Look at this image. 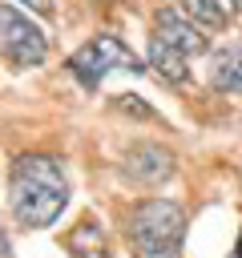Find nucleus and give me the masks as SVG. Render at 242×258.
I'll list each match as a JSON object with an SVG mask.
<instances>
[{
    "instance_id": "16",
    "label": "nucleus",
    "mask_w": 242,
    "mask_h": 258,
    "mask_svg": "<svg viewBox=\"0 0 242 258\" xmlns=\"http://www.w3.org/2000/svg\"><path fill=\"white\" fill-rule=\"evenodd\" d=\"M238 4H242V0H238Z\"/></svg>"
},
{
    "instance_id": "8",
    "label": "nucleus",
    "mask_w": 242,
    "mask_h": 258,
    "mask_svg": "<svg viewBox=\"0 0 242 258\" xmlns=\"http://www.w3.org/2000/svg\"><path fill=\"white\" fill-rule=\"evenodd\" d=\"M177 8H182L198 28H226V24L242 12L238 0H182Z\"/></svg>"
},
{
    "instance_id": "7",
    "label": "nucleus",
    "mask_w": 242,
    "mask_h": 258,
    "mask_svg": "<svg viewBox=\"0 0 242 258\" xmlns=\"http://www.w3.org/2000/svg\"><path fill=\"white\" fill-rule=\"evenodd\" d=\"M145 60H149V69H153L161 81H169V85H186V81H190V64H186L190 56H182V52H177L173 44H165L157 32H153V40H149V56H145Z\"/></svg>"
},
{
    "instance_id": "2",
    "label": "nucleus",
    "mask_w": 242,
    "mask_h": 258,
    "mask_svg": "<svg viewBox=\"0 0 242 258\" xmlns=\"http://www.w3.org/2000/svg\"><path fill=\"white\" fill-rule=\"evenodd\" d=\"M125 234H129L137 258H182L186 210L169 198H145V202L129 206Z\"/></svg>"
},
{
    "instance_id": "11",
    "label": "nucleus",
    "mask_w": 242,
    "mask_h": 258,
    "mask_svg": "<svg viewBox=\"0 0 242 258\" xmlns=\"http://www.w3.org/2000/svg\"><path fill=\"white\" fill-rule=\"evenodd\" d=\"M121 113H133V117H153V109L145 105V101H137V97H129V93H121L117 101H113Z\"/></svg>"
},
{
    "instance_id": "15",
    "label": "nucleus",
    "mask_w": 242,
    "mask_h": 258,
    "mask_svg": "<svg viewBox=\"0 0 242 258\" xmlns=\"http://www.w3.org/2000/svg\"><path fill=\"white\" fill-rule=\"evenodd\" d=\"M238 258H242V242H238Z\"/></svg>"
},
{
    "instance_id": "9",
    "label": "nucleus",
    "mask_w": 242,
    "mask_h": 258,
    "mask_svg": "<svg viewBox=\"0 0 242 258\" xmlns=\"http://www.w3.org/2000/svg\"><path fill=\"white\" fill-rule=\"evenodd\" d=\"M210 85L218 93H242V48H218L210 64Z\"/></svg>"
},
{
    "instance_id": "3",
    "label": "nucleus",
    "mask_w": 242,
    "mask_h": 258,
    "mask_svg": "<svg viewBox=\"0 0 242 258\" xmlns=\"http://www.w3.org/2000/svg\"><path fill=\"white\" fill-rule=\"evenodd\" d=\"M113 69H129V73H141V69H145V64L133 56V48L121 44L113 32H101V36L85 40V44L69 56V73H73L85 89H97Z\"/></svg>"
},
{
    "instance_id": "13",
    "label": "nucleus",
    "mask_w": 242,
    "mask_h": 258,
    "mask_svg": "<svg viewBox=\"0 0 242 258\" xmlns=\"http://www.w3.org/2000/svg\"><path fill=\"white\" fill-rule=\"evenodd\" d=\"M24 4H32V8H40V12H48V8H52V0H24Z\"/></svg>"
},
{
    "instance_id": "10",
    "label": "nucleus",
    "mask_w": 242,
    "mask_h": 258,
    "mask_svg": "<svg viewBox=\"0 0 242 258\" xmlns=\"http://www.w3.org/2000/svg\"><path fill=\"white\" fill-rule=\"evenodd\" d=\"M101 238H105V234H101V226L81 222V226L69 234V250H73V254H81V250H97V246H101Z\"/></svg>"
},
{
    "instance_id": "6",
    "label": "nucleus",
    "mask_w": 242,
    "mask_h": 258,
    "mask_svg": "<svg viewBox=\"0 0 242 258\" xmlns=\"http://www.w3.org/2000/svg\"><path fill=\"white\" fill-rule=\"evenodd\" d=\"M153 28H157V36H161L165 44H173L182 56H202V52L210 48V36H206L182 8H161V12L153 16Z\"/></svg>"
},
{
    "instance_id": "1",
    "label": "nucleus",
    "mask_w": 242,
    "mask_h": 258,
    "mask_svg": "<svg viewBox=\"0 0 242 258\" xmlns=\"http://www.w3.org/2000/svg\"><path fill=\"white\" fill-rule=\"evenodd\" d=\"M8 206L12 218L28 230L52 226L69 206V177L52 153H20L8 169Z\"/></svg>"
},
{
    "instance_id": "5",
    "label": "nucleus",
    "mask_w": 242,
    "mask_h": 258,
    "mask_svg": "<svg viewBox=\"0 0 242 258\" xmlns=\"http://www.w3.org/2000/svg\"><path fill=\"white\" fill-rule=\"evenodd\" d=\"M121 173L129 181H137V185H161V181L173 177V153L161 149V145H153V141H137V145L125 149Z\"/></svg>"
},
{
    "instance_id": "12",
    "label": "nucleus",
    "mask_w": 242,
    "mask_h": 258,
    "mask_svg": "<svg viewBox=\"0 0 242 258\" xmlns=\"http://www.w3.org/2000/svg\"><path fill=\"white\" fill-rule=\"evenodd\" d=\"M73 258H109V250L97 246V250H81V254H73Z\"/></svg>"
},
{
    "instance_id": "4",
    "label": "nucleus",
    "mask_w": 242,
    "mask_h": 258,
    "mask_svg": "<svg viewBox=\"0 0 242 258\" xmlns=\"http://www.w3.org/2000/svg\"><path fill=\"white\" fill-rule=\"evenodd\" d=\"M0 56H8L16 69H36L48 56V36L40 24H32L12 4H0Z\"/></svg>"
},
{
    "instance_id": "14",
    "label": "nucleus",
    "mask_w": 242,
    "mask_h": 258,
    "mask_svg": "<svg viewBox=\"0 0 242 258\" xmlns=\"http://www.w3.org/2000/svg\"><path fill=\"white\" fill-rule=\"evenodd\" d=\"M0 258H8V238H4V230H0Z\"/></svg>"
}]
</instances>
